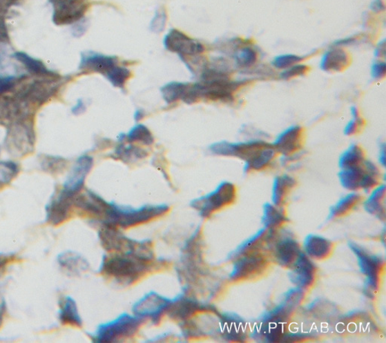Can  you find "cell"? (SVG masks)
Returning a JSON list of instances; mask_svg holds the SVG:
<instances>
[{"instance_id":"f1b7e54d","label":"cell","mask_w":386,"mask_h":343,"mask_svg":"<svg viewBox=\"0 0 386 343\" xmlns=\"http://www.w3.org/2000/svg\"><path fill=\"white\" fill-rule=\"evenodd\" d=\"M59 320L63 324L81 328L83 320L79 313L76 301L71 297H66L61 302L59 309Z\"/></svg>"},{"instance_id":"d590c367","label":"cell","mask_w":386,"mask_h":343,"mask_svg":"<svg viewBox=\"0 0 386 343\" xmlns=\"http://www.w3.org/2000/svg\"><path fill=\"white\" fill-rule=\"evenodd\" d=\"M116 158L125 162L142 159L146 157V151L134 145H119L114 151Z\"/></svg>"},{"instance_id":"d4e9b609","label":"cell","mask_w":386,"mask_h":343,"mask_svg":"<svg viewBox=\"0 0 386 343\" xmlns=\"http://www.w3.org/2000/svg\"><path fill=\"white\" fill-rule=\"evenodd\" d=\"M57 263L66 273L70 275H78L89 268L88 261L77 253L65 251L57 257Z\"/></svg>"},{"instance_id":"6da1fadb","label":"cell","mask_w":386,"mask_h":343,"mask_svg":"<svg viewBox=\"0 0 386 343\" xmlns=\"http://www.w3.org/2000/svg\"><path fill=\"white\" fill-rule=\"evenodd\" d=\"M155 266H158L155 261L122 253H110L104 256L99 273L119 284L131 285L151 272Z\"/></svg>"},{"instance_id":"cb8c5ba5","label":"cell","mask_w":386,"mask_h":343,"mask_svg":"<svg viewBox=\"0 0 386 343\" xmlns=\"http://www.w3.org/2000/svg\"><path fill=\"white\" fill-rule=\"evenodd\" d=\"M350 63L349 54L340 47L327 50L320 62V68L327 72H338L346 69Z\"/></svg>"},{"instance_id":"816d5d0a","label":"cell","mask_w":386,"mask_h":343,"mask_svg":"<svg viewBox=\"0 0 386 343\" xmlns=\"http://www.w3.org/2000/svg\"><path fill=\"white\" fill-rule=\"evenodd\" d=\"M8 260H9V257L0 253V271L7 264Z\"/></svg>"},{"instance_id":"c3c4849f","label":"cell","mask_w":386,"mask_h":343,"mask_svg":"<svg viewBox=\"0 0 386 343\" xmlns=\"http://www.w3.org/2000/svg\"><path fill=\"white\" fill-rule=\"evenodd\" d=\"M9 38L7 35V30L4 22L0 19V43L5 42Z\"/></svg>"},{"instance_id":"ab89813d","label":"cell","mask_w":386,"mask_h":343,"mask_svg":"<svg viewBox=\"0 0 386 343\" xmlns=\"http://www.w3.org/2000/svg\"><path fill=\"white\" fill-rule=\"evenodd\" d=\"M19 173L17 163L11 160L0 161V185L10 183Z\"/></svg>"},{"instance_id":"5b68a950","label":"cell","mask_w":386,"mask_h":343,"mask_svg":"<svg viewBox=\"0 0 386 343\" xmlns=\"http://www.w3.org/2000/svg\"><path fill=\"white\" fill-rule=\"evenodd\" d=\"M144 321L135 315L124 313L113 321L98 326L95 332L89 336L96 343L122 342L133 338Z\"/></svg>"},{"instance_id":"8d00e7d4","label":"cell","mask_w":386,"mask_h":343,"mask_svg":"<svg viewBox=\"0 0 386 343\" xmlns=\"http://www.w3.org/2000/svg\"><path fill=\"white\" fill-rule=\"evenodd\" d=\"M67 165L68 160L61 157L43 155L41 157V168L49 174L60 173Z\"/></svg>"},{"instance_id":"bcb514c9","label":"cell","mask_w":386,"mask_h":343,"mask_svg":"<svg viewBox=\"0 0 386 343\" xmlns=\"http://www.w3.org/2000/svg\"><path fill=\"white\" fill-rule=\"evenodd\" d=\"M86 110V106L83 99H79L75 106L71 109L73 115H80L84 113Z\"/></svg>"},{"instance_id":"30bf717a","label":"cell","mask_w":386,"mask_h":343,"mask_svg":"<svg viewBox=\"0 0 386 343\" xmlns=\"http://www.w3.org/2000/svg\"><path fill=\"white\" fill-rule=\"evenodd\" d=\"M171 303L172 299L151 291L135 304L133 311L135 315L145 320L148 318L153 324H158L162 316L168 313Z\"/></svg>"},{"instance_id":"11a10c76","label":"cell","mask_w":386,"mask_h":343,"mask_svg":"<svg viewBox=\"0 0 386 343\" xmlns=\"http://www.w3.org/2000/svg\"><path fill=\"white\" fill-rule=\"evenodd\" d=\"M6 60V53L0 48V70L3 68V64Z\"/></svg>"},{"instance_id":"4fadbf2b","label":"cell","mask_w":386,"mask_h":343,"mask_svg":"<svg viewBox=\"0 0 386 343\" xmlns=\"http://www.w3.org/2000/svg\"><path fill=\"white\" fill-rule=\"evenodd\" d=\"M0 96V126H9L13 122L35 116V110L12 91Z\"/></svg>"},{"instance_id":"3957f363","label":"cell","mask_w":386,"mask_h":343,"mask_svg":"<svg viewBox=\"0 0 386 343\" xmlns=\"http://www.w3.org/2000/svg\"><path fill=\"white\" fill-rule=\"evenodd\" d=\"M99 239L102 246L109 253H122L148 261L155 259L153 245L151 240L131 239L123 235L118 227L101 224Z\"/></svg>"},{"instance_id":"7a4b0ae2","label":"cell","mask_w":386,"mask_h":343,"mask_svg":"<svg viewBox=\"0 0 386 343\" xmlns=\"http://www.w3.org/2000/svg\"><path fill=\"white\" fill-rule=\"evenodd\" d=\"M170 210L164 205H147L137 208L121 206L113 202H106L102 216L97 222L118 228H128L151 222L165 215Z\"/></svg>"},{"instance_id":"4316f807","label":"cell","mask_w":386,"mask_h":343,"mask_svg":"<svg viewBox=\"0 0 386 343\" xmlns=\"http://www.w3.org/2000/svg\"><path fill=\"white\" fill-rule=\"evenodd\" d=\"M297 179L293 177L283 175L278 176L273 188V202L274 205L284 207L291 191L297 186Z\"/></svg>"},{"instance_id":"db71d44e","label":"cell","mask_w":386,"mask_h":343,"mask_svg":"<svg viewBox=\"0 0 386 343\" xmlns=\"http://www.w3.org/2000/svg\"><path fill=\"white\" fill-rule=\"evenodd\" d=\"M6 311V304L5 302H2L1 304H0V326H1L2 322H3V314Z\"/></svg>"},{"instance_id":"f907efd6","label":"cell","mask_w":386,"mask_h":343,"mask_svg":"<svg viewBox=\"0 0 386 343\" xmlns=\"http://www.w3.org/2000/svg\"><path fill=\"white\" fill-rule=\"evenodd\" d=\"M379 161L380 164L383 166H385V144L383 143L381 144L380 155H379Z\"/></svg>"},{"instance_id":"4dcf8cb0","label":"cell","mask_w":386,"mask_h":343,"mask_svg":"<svg viewBox=\"0 0 386 343\" xmlns=\"http://www.w3.org/2000/svg\"><path fill=\"white\" fill-rule=\"evenodd\" d=\"M385 186L379 185L375 188L369 199L365 202V208L369 214L385 219Z\"/></svg>"},{"instance_id":"b9f144b4","label":"cell","mask_w":386,"mask_h":343,"mask_svg":"<svg viewBox=\"0 0 386 343\" xmlns=\"http://www.w3.org/2000/svg\"><path fill=\"white\" fill-rule=\"evenodd\" d=\"M24 78V75L18 77L15 75H0V96L11 92L17 84Z\"/></svg>"},{"instance_id":"44dd1931","label":"cell","mask_w":386,"mask_h":343,"mask_svg":"<svg viewBox=\"0 0 386 343\" xmlns=\"http://www.w3.org/2000/svg\"><path fill=\"white\" fill-rule=\"evenodd\" d=\"M290 268V280L299 288L308 289L313 285L316 268L306 254L301 252Z\"/></svg>"},{"instance_id":"2e32d148","label":"cell","mask_w":386,"mask_h":343,"mask_svg":"<svg viewBox=\"0 0 386 343\" xmlns=\"http://www.w3.org/2000/svg\"><path fill=\"white\" fill-rule=\"evenodd\" d=\"M75 197L76 195L64 190L63 188L59 193L55 192L46 207V222L57 226L66 222L70 217Z\"/></svg>"},{"instance_id":"836d02e7","label":"cell","mask_w":386,"mask_h":343,"mask_svg":"<svg viewBox=\"0 0 386 343\" xmlns=\"http://www.w3.org/2000/svg\"><path fill=\"white\" fill-rule=\"evenodd\" d=\"M233 57L236 66L240 68H251L258 59L255 49L250 46L236 48Z\"/></svg>"},{"instance_id":"e0dca14e","label":"cell","mask_w":386,"mask_h":343,"mask_svg":"<svg viewBox=\"0 0 386 343\" xmlns=\"http://www.w3.org/2000/svg\"><path fill=\"white\" fill-rule=\"evenodd\" d=\"M351 249L358 258L361 272L367 275V290L369 293H373L379 288L380 274L384 267L383 260L380 257L368 254L357 244H351Z\"/></svg>"},{"instance_id":"ba28073f","label":"cell","mask_w":386,"mask_h":343,"mask_svg":"<svg viewBox=\"0 0 386 343\" xmlns=\"http://www.w3.org/2000/svg\"><path fill=\"white\" fill-rule=\"evenodd\" d=\"M62 85L61 76L44 77L23 85L18 90H13L23 101L28 104L32 108L37 109L47 103L59 92Z\"/></svg>"},{"instance_id":"f6af8a7d","label":"cell","mask_w":386,"mask_h":343,"mask_svg":"<svg viewBox=\"0 0 386 343\" xmlns=\"http://www.w3.org/2000/svg\"><path fill=\"white\" fill-rule=\"evenodd\" d=\"M386 72V65L384 61H376L371 67V75L374 79L380 80L385 77Z\"/></svg>"},{"instance_id":"9a60e30c","label":"cell","mask_w":386,"mask_h":343,"mask_svg":"<svg viewBox=\"0 0 386 343\" xmlns=\"http://www.w3.org/2000/svg\"><path fill=\"white\" fill-rule=\"evenodd\" d=\"M164 46L171 52L178 55L180 59L201 55L204 52V46L183 32L171 29L164 39Z\"/></svg>"},{"instance_id":"484cf974","label":"cell","mask_w":386,"mask_h":343,"mask_svg":"<svg viewBox=\"0 0 386 343\" xmlns=\"http://www.w3.org/2000/svg\"><path fill=\"white\" fill-rule=\"evenodd\" d=\"M304 247L309 258L318 260L327 259L333 251L331 242L317 235L308 236Z\"/></svg>"},{"instance_id":"e575fe53","label":"cell","mask_w":386,"mask_h":343,"mask_svg":"<svg viewBox=\"0 0 386 343\" xmlns=\"http://www.w3.org/2000/svg\"><path fill=\"white\" fill-rule=\"evenodd\" d=\"M190 84L178 83L171 81L161 88V93L163 99L167 104L175 103L178 100H182Z\"/></svg>"},{"instance_id":"74e56055","label":"cell","mask_w":386,"mask_h":343,"mask_svg":"<svg viewBox=\"0 0 386 343\" xmlns=\"http://www.w3.org/2000/svg\"><path fill=\"white\" fill-rule=\"evenodd\" d=\"M126 138L129 142H139L144 145L150 146L154 143V137L146 126L139 124L130 130L126 135Z\"/></svg>"},{"instance_id":"277c9868","label":"cell","mask_w":386,"mask_h":343,"mask_svg":"<svg viewBox=\"0 0 386 343\" xmlns=\"http://www.w3.org/2000/svg\"><path fill=\"white\" fill-rule=\"evenodd\" d=\"M116 56L105 55L92 51L81 53L79 70L85 72L99 73L108 79L113 86L122 88L131 76V71L119 66Z\"/></svg>"},{"instance_id":"8992f818","label":"cell","mask_w":386,"mask_h":343,"mask_svg":"<svg viewBox=\"0 0 386 343\" xmlns=\"http://www.w3.org/2000/svg\"><path fill=\"white\" fill-rule=\"evenodd\" d=\"M6 128L4 146L12 156L21 157L34 150L36 142L34 117L16 121Z\"/></svg>"},{"instance_id":"7c38bea8","label":"cell","mask_w":386,"mask_h":343,"mask_svg":"<svg viewBox=\"0 0 386 343\" xmlns=\"http://www.w3.org/2000/svg\"><path fill=\"white\" fill-rule=\"evenodd\" d=\"M202 312H211L217 313L216 309L210 305L201 303L194 297L188 295V292L179 294L177 297L172 299V303L167 314L171 320L182 324L190 320L197 313Z\"/></svg>"},{"instance_id":"ffe728a7","label":"cell","mask_w":386,"mask_h":343,"mask_svg":"<svg viewBox=\"0 0 386 343\" xmlns=\"http://www.w3.org/2000/svg\"><path fill=\"white\" fill-rule=\"evenodd\" d=\"M94 159L88 155L79 157L74 164L67 179L63 184V189L77 195L84 187L87 175L91 171Z\"/></svg>"},{"instance_id":"ee69618b","label":"cell","mask_w":386,"mask_h":343,"mask_svg":"<svg viewBox=\"0 0 386 343\" xmlns=\"http://www.w3.org/2000/svg\"><path fill=\"white\" fill-rule=\"evenodd\" d=\"M166 12L163 10H160L155 12V17L153 18L151 24V28L153 32H160L165 28L166 23Z\"/></svg>"},{"instance_id":"603a6c76","label":"cell","mask_w":386,"mask_h":343,"mask_svg":"<svg viewBox=\"0 0 386 343\" xmlns=\"http://www.w3.org/2000/svg\"><path fill=\"white\" fill-rule=\"evenodd\" d=\"M278 155L272 144L269 143L254 153L249 159L245 161V173H255L267 169L273 164Z\"/></svg>"},{"instance_id":"83f0119b","label":"cell","mask_w":386,"mask_h":343,"mask_svg":"<svg viewBox=\"0 0 386 343\" xmlns=\"http://www.w3.org/2000/svg\"><path fill=\"white\" fill-rule=\"evenodd\" d=\"M12 58L20 62L30 75L44 77L59 76L57 72L48 69L42 61L32 58L26 52H15L12 55Z\"/></svg>"},{"instance_id":"681fc988","label":"cell","mask_w":386,"mask_h":343,"mask_svg":"<svg viewBox=\"0 0 386 343\" xmlns=\"http://www.w3.org/2000/svg\"><path fill=\"white\" fill-rule=\"evenodd\" d=\"M385 41H383V42L381 43L379 46H378V47L376 48L375 56L377 57V58H380V57L385 56Z\"/></svg>"},{"instance_id":"ac0fdd59","label":"cell","mask_w":386,"mask_h":343,"mask_svg":"<svg viewBox=\"0 0 386 343\" xmlns=\"http://www.w3.org/2000/svg\"><path fill=\"white\" fill-rule=\"evenodd\" d=\"M305 141V130L300 126H292L279 134L272 144L278 154L291 156L302 150Z\"/></svg>"},{"instance_id":"5bb4252c","label":"cell","mask_w":386,"mask_h":343,"mask_svg":"<svg viewBox=\"0 0 386 343\" xmlns=\"http://www.w3.org/2000/svg\"><path fill=\"white\" fill-rule=\"evenodd\" d=\"M268 144L267 141L260 140V139L240 143L223 141L211 144L209 149L212 154L216 155V156L234 157L245 161Z\"/></svg>"},{"instance_id":"7dc6e473","label":"cell","mask_w":386,"mask_h":343,"mask_svg":"<svg viewBox=\"0 0 386 343\" xmlns=\"http://www.w3.org/2000/svg\"><path fill=\"white\" fill-rule=\"evenodd\" d=\"M369 8L374 12H380L385 10V5L382 0H374Z\"/></svg>"},{"instance_id":"7bdbcfd3","label":"cell","mask_w":386,"mask_h":343,"mask_svg":"<svg viewBox=\"0 0 386 343\" xmlns=\"http://www.w3.org/2000/svg\"><path fill=\"white\" fill-rule=\"evenodd\" d=\"M309 67L305 64H295L293 66L284 70L281 72L280 78L283 80H290L296 77L307 75Z\"/></svg>"},{"instance_id":"9c48e42d","label":"cell","mask_w":386,"mask_h":343,"mask_svg":"<svg viewBox=\"0 0 386 343\" xmlns=\"http://www.w3.org/2000/svg\"><path fill=\"white\" fill-rule=\"evenodd\" d=\"M235 199L236 187L232 183L224 182L220 184L215 190L193 200L191 207L198 211L202 217L207 218L231 205Z\"/></svg>"},{"instance_id":"d6a6232c","label":"cell","mask_w":386,"mask_h":343,"mask_svg":"<svg viewBox=\"0 0 386 343\" xmlns=\"http://www.w3.org/2000/svg\"><path fill=\"white\" fill-rule=\"evenodd\" d=\"M264 223L270 230L282 226L287 222V217L283 207H279L272 204H267L264 206Z\"/></svg>"},{"instance_id":"60d3db41","label":"cell","mask_w":386,"mask_h":343,"mask_svg":"<svg viewBox=\"0 0 386 343\" xmlns=\"http://www.w3.org/2000/svg\"><path fill=\"white\" fill-rule=\"evenodd\" d=\"M306 59V57H302L297 55H282L276 57L272 64L273 66L279 70H285L289 68L295 64L300 63Z\"/></svg>"},{"instance_id":"f5cc1de1","label":"cell","mask_w":386,"mask_h":343,"mask_svg":"<svg viewBox=\"0 0 386 343\" xmlns=\"http://www.w3.org/2000/svg\"><path fill=\"white\" fill-rule=\"evenodd\" d=\"M144 117V112L143 110H137L135 113L134 119L136 121L142 120Z\"/></svg>"},{"instance_id":"7402d4cb","label":"cell","mask_w":386,"mask_h":343,"mask_svg":"<svg viewBox=\"0 0 386 343\" xmlns=\"http://www.w3.org/2000/svg\"><path fill=\"white\" fill-rule=\"evenodd\" d=\"M301 252L297 241L290 237H285V238L278 239L274 243L272 248V257L278 265L291 268Z\"/></svg>"},{"instance_id":"1f68e13d","label":"cell","mask_w":386,"mask_h":343,"mask_svg":"<svg viewBox=\"0 0 386 343\" xmlns=\"http://www.w3.org/2000/svg\"><path fill=\"white\" fill-rule=\"evenodd\" d=\"M363 197L360 194L352 193L345 196L331 210V217H341L350 213L363 202Z\"/></svg>"},{"instance_id":"52a82bcc","label":"cell","mask_w":386,"mask_h":343,"mask_svg":"<svg viewBox=\"0 0 386 343\" xmlns=\"http://www.w3.org/2000/svg\"><path fill=\"white\" fill-rule=\"evenodd\" d=\"M339 178L345 189L369 192L380 185L381 173L374 162L366 159L360 166L341 169Z\"/></svg>"},{"instance_id":"f546056e","label":"cell","mask_w":386,"mask_h":343,"mask_svg":"<svg viewBox=\"0 0 386 343\" xmlns=\"http://www.w3.org/2000/svg\"><path fill=\"white\" fill-rule=\"evenodd\" d=\"M365 160L366 153L363 147L358 144H353L342 153L339 159V166L341 169L360 166Z\"/></svg>"},{"instance_id":"f35d334b","label":"cell","mask_w":386,"mask_h":343,"mask_svg":"<svg viewBox=\"0 0 386 343\" xmlns=\"http://www.w3.org/2000/svg\"><path fill=\"white\" fill-rule=\"evenodd\" d=\"M352 119L348 122L344 128V135L347 136H354L363 132L365 126L366 122L363 116L360 115L359 109L353 106L350 108Z\"/></svg>"},{"instance_id":"d6986e66","label":"cell","mask_w":386,"mask_h":343,"mask_svg":"<svg viewBox=\"0 0 386 343\" xmlns=\"http://www.w3.org/2000/svg\"><path fill=\"white\" fill-rule=\"evenodd\" d=\"M86 0H55L54 21L57 24H70L84 18L87 10Z\"/></svg>"},{"instance_id":"8fae6325","label":"cell","mask_w":386,"mask_h":343,"mask_svg":"<svg viewBox=\"0 0 386 343\" xmlns=\"http://www.w3.org/2000/svg\"><path fill=\"white\" fill-rule=\"evenodd\" d=\"M230 280L242 281L254 279L266 271L268 259L264 255L257 251L246 253L237 257Z\"/></svg>"}]
</instances>
